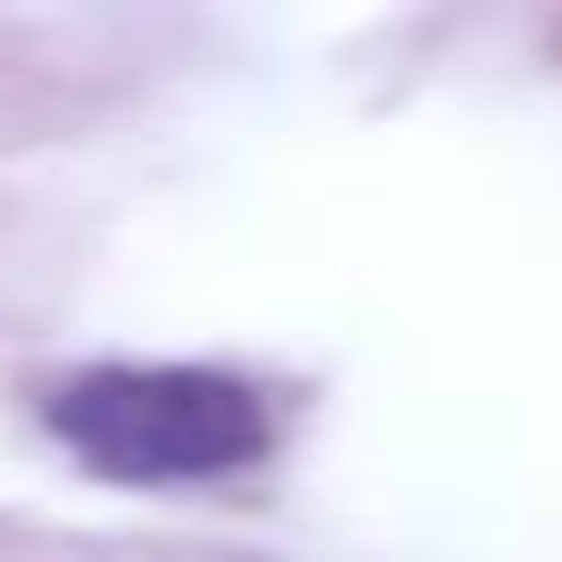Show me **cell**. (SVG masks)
Instances as JSON below:
<instances>
[{
  "mask_svg": "<svg viewBox=\"0 0 562 562\" xmlns=\"http://www.w3.org/2000/svg\"><path fill=\"white\" fill-rule=\"evenodd\" d=\"M42 430L108 488H207L273 456V405L224 364H83L42 389Z\"/></svg>",
  "mask_w": 562,
  "mask_h": 562,
  "instance_id": "obj_1",
  "label": "cell"
},
{
  "mask_svg": "<svg viewBox=\"0 0 562 562\" xmlns=\"http://www.w3.org/2000/svg\"><path fill=\"white\" fill-rule=\"evenodd\" d=\"M108 562H224V554H207V546H124Z\"/></svg>",
  "mask_w": 562,
  "mask_h": 562,
  "instance_id": "obj_2",
  "label": "cell"
}]
</instances>
